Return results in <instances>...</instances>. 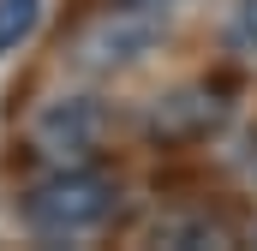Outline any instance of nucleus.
<instances>
[{
	"label": "nucleus",
	"instance_id": "nucleus-1",
	"mask_svg": "<svg viewBox=\"0 0 257 251\" xmlns=\"http://www.w3.org/2000/svg\"><path fill=\"white\" fill-rule=\"evenodd\" d=\"M114 209H120V180L108 168H90V162H60L18 203V215L36 239H84V233L108 227Z\"/></svg>",
	"mask_w": 257,
	"mask_h": 251
},
{
	"label": "nucleus",
	"instance_id": "nucleus-2",
	"mask_svg": "<svg viewBox=\"0 0 257 251\" xmlns=\"http://www.w3.org/2000/svg\"><path fill=\"white\" fill-rule=\"evenodd\" d=\"M227 120V102L215 96V90H168V96H156V108L144 114V132L156 138V144H197V138H209L215 126Z\"/></svg>",
	"mask_w": 257,
	"mask_h": 251
},
{
	"label": "nucleus",
	"instance_id": "nucleus-3",
	"mask_svg": "<svg viewBox=\"0 0 257 251\" xmlns=\"http://www.w3.org/2000/svg\"><path fill=\"white\" fill-rule=\"evenodd\" d=\"M150 12H138V6H114L108 18H96L84 36H78V66H90V72H114V66H132L144 48H150V24H144Z\"/></svg>",
	"mask_w": 257,
	"mask_h": 251
},
{
	"label": "nucleus",
	"instance_id": "nucleus-4",
	"mask_svg": "<svg viewBox=\"0 0 257 251\" xmlns=\"http://www.w3.org/2000/svg\"><path fill=\"white\" fill-rule=\"evenodd\" d=\"M96 138H102V108H90V102H54L36 120V144L48 156H90Z\"/></svg>",
	"mask_w": 257,
	"mask_h": 251
},
{
	"label": "nucleus",
	"instance_id": "nucleus-5",
	"mask_svg": "<svg viewBox=\"0 0 257 251\" xmlns=\"http://www.w3.org/2000/svg\"><path fill=\"white\" fill-rule=\"evenodd\" d=\"M156 245H233V227H227V221H215L209 209H197V215L156 221Z\"/></svg>",
	"mask_w": 257,
	"mask_h": 251
},
{
	"label": "nucleus",
	"instance_id": "nucleus-6",
	"mask_svg": "<svg viewBox=\"0 0 257 251\" xmlns=\"http://www.w3.org/2000/svg\"><path fill=\"white\" fill-rule=\"evenodd\" d=\"M42 24V0H0V54H18Z\"/></svg>",
	"mask_w": 257,
	"mask_h": 251
},
{
	"label": "nucleus",
	"instance_id": "nucleus-7",
	"mask_svg": "<svg viewBox=\"0 0 257 251\" xmlns=\"http://www.w3.org/2000/svg\"><path fill=\"white\" fill-rule=\"evenodd\" d=\"M239 30L257 42V0H245V6H239Z\"/></svg>",
	"mask_w": 257,
	"mask_h": 251
},
{
	"label": "nucleus",
	"instance_id": "nucleus-8",
	"mask_svg": "<svg viewBox=\"0 0 257 251\" xmlns=\"http://www.w3.org/2000/svg\"><path fill=\"white\" fill-rule=\"evenodd\" d=\"M120 6H138V12H168V6H180V0H120Z\"/></svg>",
	"mask_w": 257,
	"mask_h": 251
}]
</instances>
